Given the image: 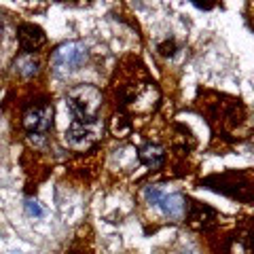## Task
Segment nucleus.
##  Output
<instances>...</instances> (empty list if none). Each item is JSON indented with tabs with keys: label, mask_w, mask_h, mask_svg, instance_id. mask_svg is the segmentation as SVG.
Segmentation results:
<instances>
[{
	"label": "nucleus",
	"mask_w": 254,
	"mask_h": 254,
	"mask_svg": "<svg viewBox=\"0 0 254 254\" xmlns=\"http://www.w3.org/2000/svg\"><path fill=\"white\" fill-rule=\"evenodd\" d=\"M185 203L187 201L180 193H161V197H159V201H157V208L170 220H180L185 216Z\"/></svg>",
	"instance_id": "obj_6"
},
{
	"label": "nucleus",
	"mask_w": 254,
	"mask_h": 254,
	"mask_svg": "<svg viewBox=\"0 0 254 254\" xmlns=\"http://www.w3.org/2000/svg\"><path fill=\"white\" fill-rule=\"evenodd\" d=\"M26 208H28L30 214H34V216H43V210L38 208V203H36V201H28V203H26Z\"/></svg>",
	"instance_id": "obj_10"
},
{
	"label": "nucleus",
	"mask_w": 254,
	"mask_h": 254,
	"mask_svg": "<svg viewBox=\"0 0 254 254\" xmlns=\"http://www.w3.org/2000/svg\"><path fill=\"white\" fill-rule=\"evenodd\" d=\"M250 11H252V13H254V4H250ZM252 21H254V17H252Z\"/></svg>",
	"instance_id": "obj_12"
},
{
	"label": "nucleus",
	"mask_w": 254,
	"mask_h": 254,
	"mask_svg": "<svg viewBox=\"0 0 254 254\" xmlns=\"http://www.w3.org/2000/svg\"><path fill=\"white\" fill-rule=\"evenodd\" d=\"M13 70L21 78H34L38 74V70H41V62H38L34 53H19L13 62Z\"/></svg>",
	"instance_id": "obj_7"
},
{
	"label": "nucleus",
	"mask_w": 254,
	"mask_h": 254,
	"mask_svg": "<svg viewBox=\"0 0 254 254\" xmlns=\"http://www.w3.org/2000/svg\"><path fill=\"white\" fill-rule=\"evenodd\" d=\"M17 41L21 53H34L38 47L45 45V32L34 23H21L17 28Z\"/></svg>",
	"instance_id": "obj_5"
},
{
	"label": "nucleus",
	"mask_w": 254,
	"mask_h": 254,
	"mask_svg": "<svg viewBox=\"0 0 254 254\" xmlns=\"http://www.w3.org/2000/svg\"><path fill=\"white\" fill-rule=\"evenodd\" d=\"M4 36H6V17L0 13V43L4 41Z\"/></svg>",
	"instance_id": "obj_11"
},
{
	"label": "nucleus",
	"mask_w": 254,
	"mask_h": 254,
	"mask_svg": "<svg viewBox=\"0 0 254 254\" xmlns=\"http://www.w3.org/2000/svg\"><path fill=\"white\" fill-rule=\"evenodd\" d=\"M66 104L72 113L74 123H93L100 119L102 91L95 85H74L68 89Z\"/></svg>",
	"instance_id": "obj_1"
},
{
	"label": "nucleus",
	"mask_w": 254,
	"mask_h": 254,
	"mask_svg": "<svg viewBox=\"0 0 254 254\" xmlns=\"http://www.w3.org/2000/svg\"><path fill=\"white\" fill-rule=\"evenodd\" d=\"M87 62V47L78 41L62 43L51 53V70L55 74H70Z\"/></svg>",
	"instance_id": "obj_2"
},
{
	"label": "nucleus",
	"mask_w": 254,
	"mask_h": 254,
	"mask_svg": "<svg viewBox=\"0 0 254 254\" xmlns=\"http://www.w3.org/2000/svg\"><path fill=\"white\" fill-rule=\"evenodd\" d=\"M102 133H104V123L93 121V123H70V127L66 129V144L72 150H89L95 142H100Z\"/></svg>",
	"instance_id": "obj_4"
},
{
	"label": "nucleus",
	"mask_w": 254,
	"mask_h": 254,
	"mask_svg": "<svg viewBox=\"0 0 254 254\" xmlns=\"http://www.w3.org/2000/svg\"><path fill=\"white\" fill-rule=\"evenodd\" d=\"M138 157H140V161L144 163L148 170H161L163 163H165V153H163V148L157 146V144H153V142H148V144L140 146Z\"/></svg>",
	"instance_id": "obj_8"
},
{
	"label": "nucleus",
	"mask_w": 254,
	"mask_h": 254,
	"mask_svg": "<svg viewBox=\"0 0 254 254\" xmlns=\"http://www.w3.org/2000/svg\"><path fill=\"white\" fill-rule=\"evenodd\" d=\"M161 193H163V190L159 189V187H146L144 189V199H146V203H150V205H155V208H157V201H159V197H161Z\"/></svg>",
	"instance_id": "obj_9"
},
{
	"label": "nucleus",
	"mask_w": 254,
	"mask_h": 254,
	"mask_svg": "<svg viewBox=\"0 0 254 254\" xmlns=\"http://www.w3.org/2000/svg\"><path fill=\"white\" fill-rule=\"evenodd\" d=\"M51 125H53L51 104H36L23 115V127L28 131V140L34 146H43L47 142V133H49Z\"/></svg>",
	"instance_id": "obj_3"
}]
</instances>
